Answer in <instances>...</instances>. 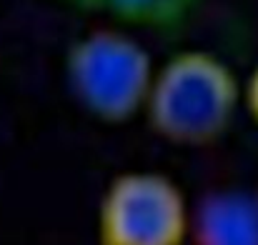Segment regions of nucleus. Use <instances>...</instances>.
I'll return each mask as SVG.
<instances>
[{"mask_svg":"<svg viewBox=\"0 0 258 245\" xmlns=\"http://www.w3.org/2000/svg\"><path fill=\"white\" fill-rule=\"evenodd\" d=\"M123 25L143 30L178 28L198 5V0H86Z\"/></svg>","mask_w":258,"mask_h":245,"instance_id":"5","label":"nucleus"},{"mask_svg":"<svg viewBox=\"0 0 258 245\" xmlns=\"http://www.w3.org/2000/svg\"><path fill=\"white\" fill-rule=\"evenodd\" d=\"M241 103H246L251 118L258 123V65L253 68L251 78L246 83V88H241Z\"/></svg>","mask_w":258,"mask_h":245,"instance_id":"6","label":"nucleus"},{"mask_svg":"<svg viewBox=\"0 0 258 245\" xmlns=\"http://www.w3.org/2000/svg\"><path fill=\"white\" fill-rule=\"evenodd\" d=\"M196 245H258V195L241 190L211 193L190 210Z\"/></svg>","mask_w":258,"mask_h":245,"instance_id":"4","label":"nucleus"},{"mask_svg":"<svg viewBox=\"0 0 258 245\" xmlns=\"http://www.w3.org/2000/svg\"><path fill=\"white\" fill-rule=\"evenodd\" d=\"M238 105L241 83L218 55L183 50L156 68L143 113L166 143L203 148L226 135Z\"/></svg>","mask_w":258,"mask_h":245,"instance_id":"1","label":"nucleus"},{"mask_svg":"<svg viewBox=\"0 0 258 245\" xmlns=\"http://www.w3.org/2000/svg\"><path fill=\"white\" fill-rule=\"evenodd\" d=\"M190 205L163 173L131 170L103 193L98 210L100 245H185Z\"/></svg>","mask_w":258,"mask_h":245,"instance_id":"3","label":"nucleus"},{"mask_svg":"<svg viewBox=\"0 0 258 245\" xmlns=\"http://www.w3.org/2000/svg\"><path fill=\"white\" fill-rule=\"evenodd\" d=\"M156 65L148 48L113 28H98L73 43L66 75L78 105L100 123L120 125L143 113Z\"/></svg>","mask_w":258,"mask_h":245,"instance_id":"2","label":"nucleus"}]
</instances>
